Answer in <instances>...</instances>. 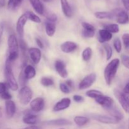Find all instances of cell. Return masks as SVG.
<instances>
[{
    "mask_svg": "<svg viewBox=\"0 0 129 129\" xmlns=\"http://www.w3.org/2000/svg\"><path fill=\"white\" fill-rule=\"evenodd\" d=\"M119 64L120 60L115 58L112 59L105 67L104 71V78L107 85H111L113 82L117 73Z\"/></svg>",
    "mask_w": 129,
    "mask_h": 129,
    "instance_id": "cell-1",
    "label": "cell"
},
{
    "mask_svg": "<svg viewBox=\"0 0 129 129\" xmlns=\"http://www.w3.org/2000/svg\"><path fill=\"white\" fill-rule=\"evenodd\" d=\"M8 56L7 60L11 62L15 61L19 56V44L18 39L15 35H10L8 39Z\"/></svg>",
    "mask_w": 129,
    "mask_h": 129,
    "instance_id": "cell-2",
    "label": "cell"
},
{
    "mask_svg": "<svg viewBox=\"0 0 129 129\" xmlns=\"http://www.w3.org/2000/svg\"><path fill=\"white\" fill-rule=\"evenodd\" d=\"M5 74L6 81H7L8 86L14 91H17L18 89V84L17 83V81L15 79L13 72L11 62L7 59H6V64H5Z\"/></svg>",
    "mask_w": 129,
    "mask_h": 129,
    "instance_id": "cell-3",
    "label": "cell"
},
{
    "mask_svg": "<svg viewBox=\"0 0 129 129\" xmlns=\"http://www.w3.org/2000/svg\"><path fill=\"white\" fill-rule=\"evenodd\" d=\"M33 92L31 88L27 86H23L18 93V99L22 105H27L32 99Z\"/></svg>",
    "mask_w": 129,
    "mask_h": 129,
    "instance_id": "cell-4",
    "label": "cell"
},
{
    "mask_svg": "<svg viewBox=\"0 0 129 129\" xmlns=\"http://www.w3.org/2000/svg\"><path fill=\"white\" fill-rule=\"evenodd\" d=\"M115 96L118 101L120 104L121 107L126 113L129 112V103H128V94H125L122 91H120L117 89H115L113 91Z\"/></svg>",
    "mask_w": 129,
    "mask_h": 129,
    "instance_id": "cell-5",
    "label": "cell"
},
{
    "mask_svg": "<svg viewBox=\"0 0 129 129\" xmlns=\"http://www.w3.org/2000/svg\"><path fill=\"white\" fill-rule=\"evenodd\" d=\"M96 80V74L95 73H91L82 79L79 83L78 88L80 90L88 89L93 85Z\"/></svg>",
    "mask_w": 129,
    "mask_h": 129,
    "instance_id": "cell-6",
    "label": "cell"
},
{
    "mask_svg": "<svg viewBox=\"0 0 129 129\" xmlns=\"http://www.w3.org/2000/svg\"><path fill=\"white\" fill-rule=\"evenodd\" d=\"M95 100L96 102L106 110H109L114 106V101L111 97L103 94L100 96Z\"/></svg>",
    "mask_w": 129,
    "mask_h": 129,
    "instance_id": "cell-7",
    "label": "cell"
},
{
    "mask_svg": "<svg viewBox=\"0 0 129 129\" xmlns=\"http://www.w3.org/2000/svg\"><path fill=\"white\" fill-rule=\"evenodd\" d=\"M93 118L95 120L105 123V124H116L120 122L118 119L112 115H94Z\"/></svg>",
    "mask_w": 129,
    "mask_h": 129,
    "instance_id": "cell-8",
    "label": "cell"
},
{
    "mask_svg": "<svg viewBox=\"0 0 129 129\" xmlns=\"http://www.w3.org/2000/svg\"><path fill=\"white\" fill-rule=\"evenodd\" d=\"M30 108L34 112H40L45 107V100L43 98L37 97L32 100L30 102Z\"/></svg>",
    "mask_w": 129,
    "mask_h": 129,
    "instance_id": "cell-9",
    "label": "cell"
},
{
    "mask_svg": "<svg viewBox=\"0 0 129 129\" xmlns=\"http://www.w3.org/2000/svg\"><path fill=\"white\" fill-rule=\"evenodd\" d=\"M114 16L117 18V21L118 23L121 25H125L128 23V15L127 11L121 10V9H117L113 12Z\"/></svg>",
    "mask_w": 129,
    "mask_h": 129,
    "instance_id": "cell-10",
    "label": "cell"
},
{
    "mask_svg": "<svg viewBox=\"0 0 129 129\" xmlns=\"http://www.w3.org/2000/svg\"><path fill=\"white\" fill-rule=\"evenodd\" d=\"M28 19L25 14L21 15L18 19L16 24V30L18 35L20 37V39H23L24 35V28H25V24Z\"/></svg>",
    "mask_w": 129,
    "mask_h": 129,
    "instance_id": "cell-11",
    "label": "cell"
},
{
    "mask_svg": "<svg viewBox=\"0 0 129 129\" xmlns=\"http://www.w3.org/2000/svg\"><path fill=\"white\" fill-rule=\"evenodd\" d=\"M29 57L34 64L37 65L40 62L42 59V52L39 48L31 47L28 49Z\"/></svg>",
    "mask_w": 129,
    "mask_h": 129,
    "instance_id": "cell-12",
    "label": "cell"
},
{
    "mask_svg": "<svg viewBox=\"0 0 129 129\" xmlns=\"http://www.w3.org/2000/svg\"><path fill=\"white\" fill-rule=\"evenodd\" d=\"M55 69L57 74L63 79H66L68 76V72L67 71L66 64L62 60H57L54 64Z\"/></svg>",
    "mask_w": 129,
    "mask_h": 129,
    "instance_id": "cell-13",
    "label": "cell"
},
{
    "mask_svg": "<svg viewBox=\"0 0 129 129\" xmlns=\"http://www.w3.org/2000/svg\"><path fill=\"white\" fill-rule=\"evenodd\" d=\"M71 103V100L69 98H64L55 103L53 108V111L55 112H60L69 108Z\"/></svg>",
    "mask_w": 129,
    "mask_h": 129,
    "instance_id": "cell-14",
    "label": "cell"
},
{
    "mask_svg": "<svg viewBox=\"0 0 129 129\" xmlns=\"http://www.w3.org/2000/svg\"><path fill=\"white\" fill-rule=\"evenodd\" d=\"M5 110L8 118H12L16 113V104L15 102L11 100L5 101Z\"/></svg>",
    "mask_w": 129,
    "mask_h": 129,
    "instance_id": "cell-15",
    "label": "cell"
},
{
    "mask_svg": "<svg viewBox=\"0 0 129 129\" xmlns=\"http://www.w3.org/2000/svg\"><path fill=\"white\" fill-rule=\"evenodd\" d=\"M78 45L76 42L72 41H66L60 45V50L64 53L69 54L73 52L78 48Z\"/></svg>",
    "mask_w": 129,
    "mask_h": 129,
    "instance_id": "cell-16",
    "label": "cell"
},
{
    "mask_svg": "<svg viewBox=\"0 0 129 129\" xmlns=\"http://www.w3.org/2000/svg\"><path fill=\"white\" fill-rule=\"evenodd\" d=\"M113 37L112 33L105 29H101L98 31V41L102 44L110 41Z\"/></svg>",
    "mask_w": 129,
    "mask_h": 129,
    "instance_id": "cell-17",
    "label": "cell"
},
{
    "mask_svg": "<svg viewBox=\"0 0 129 129\" xmlns=\"http://www.w3.org/2000/svg\"><path fill=\"white\" fill-rule=\"evenodd\" d=\"M60 5L63 14L67 18H71L73 15V11L68 0H60Z\"/></svg>",
    "mask_w": 129,
    "mask_h": 129,
    "instance_id": "cell-18",
    "label": "cell"
},
{
    "mask_svg": "<svg viewBox=\"0 0 129 129\" xmlns=\"http://www.w3.org/2000/svg\"><path fill=\"white\" fill-rule=\"evenodd\" d=\"M31 6L37 14L42 15L44 13V6L41 0H29Z\"/></svg>",
    "mask_w": 129,
    "mask_h": 129,
    "instance_id": "cell-19",
    "label": "cell"
},
{
    "mask_svg": "<svg viewBox=\"0 0 129 129\" xmlns=\"http://www.w3.org/2000/svg\"><path fill=\"white\" fill-rule=\"evenodd\" d=\"M47 124L48 125H52V126H59V127H61V126H66L69 125H71V122L69 121V120L66 119V118H59V119H55V120H51L47 121L46 122Z\"/></svg>",
    "mask_w": 129,
    "mask_h": 129,
    "instance_id": "cell-20",
    "label": "cell"
},
{
    "mask_svg": "<svg viewBox=\"0 0 129 129\" xmlns=\"http://www.w3.org/2000/svg\"><path fill=\"white\" fill-rule=\"evenodd\" d=\"M23 122L25 124L27 125H35L38 122V117L36 115H34L33 113H28L25 115L23 117Z\"/></svg>",
    "mask_w": 129,
    "mask_h": 129,
    "instance_id": "cell-21",
    "label": "cell"
},
{
    "mask_svg": "<svg viewBox=\"0 0 129 129\" xmlns=\"http://www.w3.org/2000/svg\"><path fill=\"white\" fill-rule=\"evenodd\" d=\"M23 71V74L25 75V78L27 80L31 79L34 78L36 76V71L35 69L31 65H27Z\"/></svg>",
    "mask_w": 129,
    "mask_h": 129,
    "instance_id": "cell-22",
    "label": "cell"
},
{
    "mask_svg": "<svg viewBox=\"0 0 129 129\" xmlns=\"http://www.w3.org/2000/svg\"><path fill=\"white\" fill-rule=\"evenodd\" d=\"M94 16L99 20H104V19L112 20L115 16L113 12H109V11H96L94 13Z\"/></svg>",
    "mask_w": 129,
    "mask_h": 129,
    "instance_id": "cell-23",
    "label": "cell"
},
{
    "mask_svg": "<svg viewBox=\"0 0 129 129\" xmlns=\"http://www.w3.org/2000/svg\"><path fill=\"white\" fill-rule=\"evenodd\" d=\"M56 31V26L54 22L48 21L45 24V32L49 37H53Z\"/></svg>",
    "mask_w": 129,
    "mask_h": 129,
    "instance_id": "cell-24",
    "label": "cell"
},
{
    "mask_svg": "<svg viewBox=\"0 0 129 129\" xmlns=\"http://www.w3.org/2000/svg\"><path fill=\"white\" fill-rule=\"evenodd\" d=\"M24 14L26 15L28 20H30V21L37 23H40L42 22V20L40 19V18L39 16H37L36 14L33 13L32 11H26V12L24 13Z\"/></svg>",
    "mask_w": 129,
    "mask_h": 129,
    "instance_id": "cell-25",
    "label": "cell"
},
{
    "mask_svg": "<svg viewBox=\"0 0 129 129\" xmlns=\"http://www.w3.org/2000/svg\"><path fill=\"white\" fill-rule=\"evenodd\" d=\"M89 118L83 116H76L74 118V122L79 127H83L89 122Z\"/></svg>",
    "mask_w": 129,
    "mask_h": 129,
    "instance_id": "cell-26",
    "label": "cell"
},
{
    "mask_svg": "<svg viewBox=\"0 0 129 129\" xmlns=\"http://www.w3.org/2000/svg\"><path fill=\"white\" fill-rule=\"evenodd\" d=\"M92 54H93V50L91 47H86L82 52V58L84 61H89L91 58Z\"/></svg>",
    "mask_w": 129,
    "mask_h": 129,
    "instance_id": "cell-27",
    "label": "cell"
},
{
    "mask_svg": "<svg viewBox=\"0 0 129 129\" xmlns=\"http://www.w3.org/2000/svg\"><path fill=\"white\" fill-rule=\"evenodd\" d=\"M86 94L89 98H93V99H96L98 96H100L102 95L103 94L102 91H100L99 90H97V89H91V90L87 91L86 92Z\"/></svg>",
    "mask_w": 129,
    "mask_h": 129,
    "instance_id": "cell-28",
    "label": "cell"
},
{
    "mask_svg": "<svg viewBox=\"0 0 129 129\" xmlns=\"http://www.w3.org/2000/svg\"><path fill=\"white\" fill-rule=\"evenodd\" d=\"M104 29L108 30L110 33H114V34H117L120 31L119 26L117 24L115 23H112V24H107L104 26Z\"/></svg>",
    "mask_w": 129,
    "mask_h": 129,
    "instance_id": "cell-29",
    "label": "cell"
},
{
    "mask_svg": "<svg viewBox=\"0 0 129 129\" xmlns=\"http://www.w3.org/2000/svg\"><path fill=\"white\" fill-rule=\"evenodd\" d=\"M103 48L106 52V58L107 60H109L112 58V55H113V49L110 45L107 43H103Z\"/></svg>",
    "mask_w": 129,
    "mask_h": 129,
    "instance_id": "cell-30",
    "label": "cell"
},
{
    "mask_svg": "<svg viewBox=\"0 0 129 129\" xmlns=\"http://www.w3.org/2000/svg\"><path fill=\"white\" fill-rule=\"evenodd\" d=\"M40 83L44 86L49 87L51 86L54 84V81L52 78H49V77H43L40 80Z\"/></svg>",
    "mask_w": 129,
    "mask_h": 129,
    "instance_id": "cell-31",
    "label": "cell"
},
{
    "mask_svg": "<svg viewBox=\"0 0 129 129\" xmlns=\"http://www.w3.org/2000/svg\"><path fill=\"white\" fill-rule=\"evenodd\" d=\"M113 47L117 53H120L122 49V42L119 38H116L113 42Z\"/></svg>",
    "mask_w": 129,
    "mask_h": 129,
    "instance_id": "cell-32",
    "label": "cell"
},
{
    "mask_svg": "<svg viewBox=\"0 0 129 129\" xmlns=\"http://www.w3.org/2000/svg\"><path fill=\"white\" fill-rule=\"evenodd\" d=\"M82 36L84 38H92L94 36L95 31L93 30H87V29H83L82 30Z\"/></svg>",
    "mask_w": 129,
    "mask_h": 129,
    "instance_id": "cell-33",
    "label": "cell"
},
{
    "mask_svg": "<svg viewBox=\"0 0 129 129\" xmlns=\"http://www.w3.org/2000/svg\"><path fill=\"white\" fill-rule=\"evenodd\" d=\"M59 88H60V91L65 94H69L71 92L70 88L67 85L66 83H60L59 84Z\"/></svg>",
    "mask_w": 129,
    "mask_h": 129,
    "instance_id": "cell-34",
    "label": "cell"
},
{
    "mask_svg": "<svg viewBox=\"0 0 129 129\" xmlns=\"http://www.w3.org/2000/svg\"><path fill=\"white\" fill-rule=\"evenodd\" d=\"M121 61L123 66L127 69H129V57L126 54H122L121 55Z\"/></svg>",
    "mask_w": 129,
    "mask_h": 129,
    "instance_id": "cell-35",
    "label": "cell"
},
{
    "mask_svg": "<svg viewBox=\"0 0 129 129\" xmlns=\"http://www.w3.org/2000/svg\"><path fill=\"white\" fill-rule=\"evenodd\" d=\"M122 41H123V45L125 48L128 50L129 48V34L128 33L123 34L122 35Z\"/></svg>",
    "mask_w": 129,
    "mask_h": 129,
    "instance_id": "cell-36",
    "label": "cell"
},
{
    "mask_svg": "<svg viewBox=\"0 0 129 129\" xmlns=\"http://www.w3.org/2000/svg\"><path fill=\"white\" fill-rule=\"evenodd\" d=\"M47 19L49 20V21L51 22H55L57 20V16L54 13H49L47 15Z\"/></svg>",
    "mask_w": 129,
    "mask_h": 129,
    "instance_id": "cell-37",
    "label": "cell"
},
{
    "mask_svg": "<svg viewBox=\"0 0 129 129\" xmlns=\"http://www.w3.org/2000/svg\"><path fill=\"white\" fill-rule=\"evenodd\" d=\"M18 81H19V83H20V84H21V86L25 85V84L26 83V81H27L26 78H25V75H24L23 70L21 71V73H20V76H19Z\"/></svg>",
    "mask_w": 129,
    "mask_h": 129,
    "instance_id": "cell-38",
    "label": "cell"
},
{
    "mask_svg": "<svg viewBox=\"0 0 129 129\" xmlns=\"http://www.w3.org/2000/svg\"><path fill=\"white\" fill-rule=\"evenodd\" d=\"M82 26L84 29H87V30H93V31H95V28L93 25L87 22H83L82 23Z\"/></svg>",
    "mask_w": 129,
    "mask_h": 129,
    "instance_id": "cell-39",
    "label": "cell"
},
{
    "mask_svg": "<svg viewBox=\"0 0 129 129\" xmlns=\"http://www.w3.org/2000/svg\"><path fill=\"white\" fill-rule=\"evenodd\" d=\"M0 95H1V98L5 100V101L9 100H11V98H12V96H11V94H10L9 92L6 91L4 92V93H3L2 94H0Z\"/></svg>",
    "mask_w": 129,
    "mask_h": 129,
    "instance_id": "cell-40",
    "label": "cell"
},
{
    "mask_svg": "<svg viewBox=\"0 0 129 129\" xmlns=\"http://www.w3.org/2000/svg\"><path fill=\"white\" fill-rule=\"evenodd\" d=\"M73 100H74V102H77V103H81V102H84V99L82 96L78 95V94H75V95L73 96Z\"/></svg>",
    "mask_w": 129,
    "mask_h": 129,
    "instance_id": "cell-41",
    "label": "cell"
},
{
    "mask_svg": "<svg viewBox=\"0 0 129 129\" xmlns=\"http://www.w3.org/2000/svg\"><path fill=\"white\" fill-rule=\"evenodd\" d=\"M6 89H7V84L3 82H0V94L6 91Z\"/></svg>",
    "mask_w": 129,
    "mask_h": 129,
    "instance_id": "cell-42",
    "label": "cell"
},
{
    "mask_svg": "<svg viewBox=\"0 0 129 129\" xmlns=\"http://www.w3.org/2000/svg\"><path fill=\"white\" fill-rule=\"evenodd\" d=\"M8 8L9 10H13L15 8V0H8Z\"/></svg>",
    "mask_w": 129,
    "mask_h": 129,
    "instance_id": "cell-43",
    "label": "cell"
},
{
    "mask_svg": "<svg viewBox=\"0 0 129 129\" xmlns=\"http://www.w3.org/2000/svg\"><path fill=\"white\" fill-rule=\"evenodd\" d=\"M35 41H36L37 44V45L39 46V48H40V49H44V44H43L42 41L40 39L36 38V39H35Z\"/></svg>",
    "mask_w": 129,
    "mask_h": 129,
    "instance_id": "cell-44",
    "label": "cell"
},
{
    "mask_svg": "<svg viewBox=\"0 0 129 129\" xmlns=\"http://www.w3.org/2000/svg\"><path fill=\"white\" fill-rule=\"evenodd\" d=\"M122 4L127 11L129 10V0H122Z\"/></svg>",
    "mask_w": 129,
    "mask_h": 129,
    "instance_id": "cell-45",
    "label": "cell"
},
{
    "mask_svg": "<svg viewBox=\"0 0 129 129\" xmlns=\"http://www.w3.org/2000/svg\"><path fill=\"white\" fill-rule=\"evenodd\" d=\"M123 92L125 93V94H129V83H127V84H125V86L123 88Z\"/></svg>",
    "mask_w": 129,
    "mask_h": 129,
    "instance_id": "cell-46",
    "label": "cell"
},
{
    "mask_svg": "<svg viewBox=\"0 0 129 129\" xmlns=\"http://www.w3.org/2000/svg\"><path fill=\"white\" fill-rule=\"evenodd\" d=\"M66 84L69 87V88H73V81L72 80H71V79L66 81Z\"/></svg>",
    "mask_w": 129,
    "mask_h": 129,
    "instance_id": "cell-47",
    "label": "cell"
},
{
    "mask_svg": "<svg viewBox=\"0 0 129 129\" xmlns=\"http://www.w3.org/2000/svg\"><path fill=\"white\" fill-rule=\"evenodd\" d=\"M23 0H15V8L18 7V6H20V5L22 3Z\"/></svg>",
    "mask_w": 129,
    "mask_h": 129,
    "instance_id": "cell-48",
    "label": "cell"
},
{
    "mask_svg": "<svg viewBox=\"0 0 129 129\" xmlns=\"http://www.w3.org/2000/svg\"><path fill=\"white\" fill-rule=\"evenodd\" d=\"M23 129H41V128H40V127H37V126H35V125H33L30 126V127H26V128H25Z\"/></svg>",
    "mask_w": 129,
    "mask_h": 129,
    "instance_id": "cell-49",
    "label": "cell"
},
{
    "mask_svg": "<svg viewBox=\"0 0 129 129\" xmlns=\"http://www.w3.org/2000/svg\"><path fill=\"white\" fill-rule=\"evenodd\" d=\"M6 5V0H0V8L5 7Z\"/></svg>",
    "mask_w": 129,
    "mask_h": 129,
    "instance_id": "cell-50",
    "label": "cell"
},
{
    "mask_svg": "<svg viewBox=\"0 0 129 129\" xmlns=\"http://www.w3.org/2000/svg\"><path fill=\"white\" fill-rule=\"evenodd\" d=\"M3 25L2 23H0V37H1V36H2L3 32Z\"/></svg>",
    "mask_w": 129,
    "mask_h": 129,
    "instance_id": "cell-51",
    "label": "cell"
},
{
    "mask_svg": "<svg viewBox=\"0 0 129 129\" xmlns=\"http://www.w3.org/2000/svg\"><path fill=\"white\" fill-rule=\"evenodd\" d=\"M42 1H44L45 3H50L53 1V0H41Z\"/></svg>",
    "mask_w": 129,
    "mask_h": 129,
    "instance_id": "cell-52",
    "label": "cell"
},
{
    "mask_svg": "<svg viewBox=\"0 0 129 129\" xmlns=\"http://www.w3.org/2000/svg\"><path fill=\"white\" fill-rule=\"evenodd\" d=\"M59 129H64V128H59Z\"/></svg>",
    "mask_w": 129,
    "mask_h": 129,
    "instance_id": "cell-53",
    "label": "cell"
},
{
    "mask_svg": "<svg viewBox=\"0 0 129 129\" xmlns=\"http://www.w3.org/2000/svg\"><path fill=\"white\" fill-rule=\"evenodd\" d=\"M0 40H1V37H0Z\"/></svg>",
    "mask_w": 129,
    "mask_h": 129,
    "instance_id": "cell-54",
    "label": "cell"
},
{
    "mask_svg": "<svg viewBox=\"0 0 129 129\" xmlns=\"http://www.w3.org/2000/svg\"><path fill=\"white\" fill-rule=\"evenodd\" d=\"M0 110H1V107H0Z\"/></svg>",
    "mask_w": 129,
    "mask_h": 129,
    "instance_id": "cell-55",
    "label": "cell"
}]
</instances>
